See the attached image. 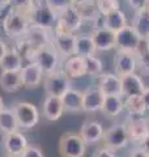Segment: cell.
I'll list each match as a JSON object with an SVG mask.
<instances>
[{
	"label": "cell",
	"mask_w": 149,
	"mask_h": 157,
	"mask_svg": "<svg viewBox=\"0 0 149 157\" xmlns=\"http://www.w3.org/2000/svg\"><path fill=\"white\" fill-rule=\"evenodd\" d=\"M137 68L139 64L135 54L117 50V54L114 56V70L118 76L122 77L130 73H136Z\"/></svg>",
	"instance_id": "11"
},
{
	"label": "cell",
	"mask_w": 149,
	"mask_h": 157,
	"mask_svg": "<svg viewBox=\"0 0 149 157\" xmlns=\"http://www.w3.org/2000/svg\"><path fill=\"white\" fill-rule=\"evenodd\" d=\"M126 26H128V20L122 9H117L105 14V28L110 29L111 32L118 33Z\"/></svg>",
	"instance_id": "25"
},
{
	"label": "cell",
	"mask_w": 149,
	"mask_h": 157,
	"mask_svg": "<svg viewBox=\"0 0 149 157\" xmlns=\"http://www.w3.org/2000/svg\"><path fill=\"white\" fill-rule=\"evenodd\" d=\"M137 64L141 70H145L149 72V41L141 39L140 46H139L137 51L135 52Z\"/></svg>",
	"instance_id": "31"
},
{
	"label": "cell",
	"mask_w": 149,
	"mask_h": 157,
	"mask_svg": "<svg viewBox=\"0 0 149 157\" xmlns=\"http://www.w3.org/2000/svg\"><path fill=\"white\" fill-rule=\"evenodd\" d=\"M147 157H149V156H147Z\"/></svg>",
	"instance_id": "47"
},
{
	"label": "cell",
	"mask_w": 149,
	"mask_h": 157,
	"mask_svg": "<svg viewBox=\"0 0 149 157\" xmlns=\"http://www.w3.org/2000/svg\"><path fill=\"white\" fill-rule=\"evenodd\" d=\"M96 46H94L92 34H76V46H74V55L88 58L96 55Z\"/></svg>",
	"instance_id": "22"
},
{
	"label": "cell",
	"mask_w": 149,
	"mask_h": 157,
	"mask_svg": "<svg viewBox=\"0 0 149 157\" xmlns=\"http://www.w3.org/2000/svg\"><path fill=\"white\" fill-rule=\"evenodd\" d=\"M103 141H105V147L110 148L113 151L122 149L128 143H130V134H128V128L126 124H114L110 128H107L103 135Z\"/></svg>",
	"instance_id": "8"
},
{
	"label": "cell",
	"mask_w": 149,
	"mask_h": 157,
	"mask_svg": "<svg viewBox=\"0 0 149 157\" xmlns=\"http://www.w3.org/2000/svg\"><path fill=\"white\" fill-rule=\"evenodd\" d=\"M51 45L56 48L60 56L69 58L74 55V46H76V34L66 32H54L51 38Z\"/></svg>",
	"instance_id": "10"
},
{
	"label": "cell",
	"mask_w": 149,
	"mask_h": 157,
	"mask_svg": "<svg viewBox=\"0 0 149 157\" xmlns=\"http://www.w3.org/2000/svg\"><path fill=\"white\" fill-rule=\"evenodd\" d=\"M69 78H77V77H82L86 75V70H85V60L81 56L77 55H72L66 59L63 64V70H62Z\"/></svg>",
	"instance_id": "21"
},
{
	"label": "cell",
	"mask_w": 149,
	"mask_h": 157,
	"mask_svg": "<svg viewBox=\"0 0 149 157\" xmlns=\"http://www.w3.org/2000/svg\"><path fill=\"white\" fill-rule=\"evenodd\" d=\"M124 110L123 96H106L102 106V111L107 117H118Z\"/></svg>",
	"instance_id": "28"
},
{
	"label": "cell",
	"mask_w": 149,
	"mask_h": 157,
	"mask_svg": "<svg viewBox=\"0 0 149 157\" xmlns=\"http://www.w3.org/2000/svg\"><path fill=\"white\" fill-rule=\"evenodd\" d=\"M130 134V140L140 144L149 135V119L144 117H131L128 115V123L126 124Z\"/></svg>",
	"instance_id": "13"
},
{
	"label": "cell",
	"mask_w": 149,
	"mask_h": 157,
	"mask_svg": "<svg viewBox=\"0 0 149 157\" xmlns=\"http://www.w3.org/2000/svg\"><path fill=\"white\" fill-rule=\"evenodd\" d=\"M105 97L106 96L103 94L98 85L89 86L85 92H82V111L94 113L102 110Z\"/></svg>",
	"instance_id": "12"
},
{
	"label": "cell",
	"mask_w": 149,
	"mask_h": 157,
	"mask_svg": "<svg viewBox=\"0 0 149 157\" xmlns=\"http://www.w3.org/2000/svg\"><path fill=\"white\" fill-rule=\"evenodd\" d=\"M3 29L4 33L9 38L25 37L26 33L29 32V29H30V22H29L28 14L11 9L3 21Z\"/></svg>",
	"instance_id": "3"
},
{
	"label": "cell",
	"mask_w": 149,
	"mask_h": 157,
	"mask_svg": "<svg viewBox=\"0 0 149 157\" xmlns=\"http://www.w3.org/2000/svg\"><path fill=\"white\" fill-rule=\"evenodd\" d=\"M64 111L74 113V111H82V92L77 89H68L62 97Z\"/></svg>",
	"instance_id": "23"
},
{
	"label": "cell",
	"mask_w": 149,
	"mask_h": 157,
	"mask_svg": "<svg viewBox=\"0 0 149 157\" xmlns=\"http://www.w3.org/2000/svg\"><path fill=\"white\" fill-rule=\"evenodd\" d=\"M2 71L7 72H20L22 70V56L16 48L8 50L4 58L0 60Z\"/></svg>",
	"instance_id": "24"
},
{
	"label": "cell",
	"mask_w": 149,
	"mask_h": 157,
	"mask_svg": "<svg viewBox=\"0 0 149 157\" xmlns=\"http://www.w3.org/2000/svg\"><path fill=\"white\" fill-rule=\"evenodd\" d=\"M122 92L124 98L141 96L143 92L145 90V84H144L141 76L139 73H130V75L122 76Z\"/></svg>",
	"instance_id": "16"
},
{
	"label": "cell",
	"mask_w": 149,
	"mask_h": 157,
	"mask_svg": "<svg viewBox=\"0 0 149 157\" xmlns=\"http://www.w3.org/2000/svg\"><path fill=\"white\" fill-rule=\"evenodd\" d=\"M28 17L30 28L42 29V30H54L58 22V14L44 3V0L34 2V6L28 13Z\"/></svg>",
	"instance_id": "1"
},
{
	"label": "cell",
	"mask_w": 149,
	"mask_h": 157,
	"mask_svg": "<svg viewBox=\"0 0 149 157\" xmlns=\"http://www.w3.org/2000/svg\"><path fill=\"white\" fill-rule=\"evenodd\" d=\"M20 157H43V153H42V151H41L39 147H37V145H28Z\"/></svg>",
	"instance_id": "36"
},
{
	"label": "cell",
	"mask_w": 149,
	"mask_h": 157,
	"mask_svg": "<svg viewBox=\"0 0 149 157\" xmlns=\"http://www.w3.org/2000/svg\"><path fill=\"white\" fill-rule=\"evenodd\" d=\"M0 86H2V89L7 93L17 92L20 88L22 86L20 72L2 71V73H0Z\"/></svg>",
	"instance_id": "26"
},
{
	"label": "cell",
	"mask_w": 149,
	"mask_h": 157,
	"mask_svg": "<svg viewBox=\"0 0 149 157\" xmlns=\"http://www.w3.org/2000/svg\"><path fill=\"white\" fill-rule=\"evenodd\" d=\"M29 56H30L29 58L30 62L37 63L41 67V70L43 71L44 75H50V73L58 71V66H59V62H60V55H59L56 48L51 43L37 47L34 50H30Z\"/></svg>",
	"instance_id": "2"
},
{
	"label": "cell",
	"mask_w": 149,
	"mask_h": 157,
	"mask_svg": "<svg viewBox=\"0 0 149 157\" xmlns=\"http://www.w3.org/2000/svg\"><path fill=\"white\" fill-rule=\"evenodd\" d=\"M92 38L97 51H110L117 47V36L107 28L94 29Z\"/></svg>",
	"instance_id": "15"
},
{
	"label": "cell",
	"mask_w": 149,
	"mask_h": 157,
	"mask_svg": "<svg viewBox=\"0 0 149 157\" xmlns=\"http://www.w3.org/2000/svg\"><path fill=\"white\" fill-rule=\"evenodd\" d=\"M42 110H43V117L47 121H58L64 113L62 97L47 96L46 100L43 101Z\"/></svg>",
	"instance_id": "20"
},
{
	"label": "cell",
	"mask_w": 149,
	"mask_h": 157,
	"mask_svg": "<svg viewBox=\"0 0 149 157\" xmlns=\"http://www.w3.org/2000/svg\"><path fill=\"white\" fill-rule=\"evenodd\" d=\"M128 6L132 8L133 12H140L148 8V0H127Z\"/></svg>",
	"instance_id": "37"
},
{
	"label": "cell",
	"mask_w": 149,
	"mask_h": 157,
	"mask_svg": "<svg viewBox=\"0 0 149 157\" xmlns=\"http://www.w3.org/2000/svg\"><path fill=\"white\" fill-rule=\"evenodd\" d=\"M84 22V17L81 12L78 11L76 6L68 8L67 11L58 14V22L54 32H66L76 34L77 30H80Z\"/></svg>",
	"instance_id": "6"
},
{
	"label": "cell",
	"mask_w": 149,
	"mask_h": 157,
	"mask_svg": "<svg viewBox=\"0 0 149 157\" xmlns=\"http://www.w3.org/2000/svg\"><path fill=\"white\" fill-rule=\"evenodd\" d=\"M4 109V102H3V100H2V97H0V111H2Z\"/></svg>",
	"instance_id": "45"
},
{
	"label": "cell",
	"mask_w": 149,
	"mask_h": 157,
	"mask_svg": "<svg viewBox=\"0 0 149 157\" xmlns=\"http://www.w3.org/2000/svg\"><path fill=\"white\" fill-rule=\"evenodd\" d=\"M130 157H147V155H145V152H144V151L140 148V147H139V148L133 149V151L131 152Z\"/></svg>",
	"instance_id": "42"
},
{
	"label": "cell",
	"mask_w": 149,
	"mask_h": 157,
	"mask_svg": "<svg viewBox=\"0 0 149 157\" xmlns=\"http://www.w3.org/2000/svg\"><path fill=\"white\" fill-rule=\"evenodd\" d=\"M139 147H140V148H141L144 152H145L147 156H149V135L141 141L140 144H139Z\"/></svg>",
	"instance_id": "39"
},
{
	"label": "cell",
	"mask_w": 149,
	"mask_h": 157,
	"mask_svg": "<svg viewBox=\"0 0 149 157\" xmlns=\"http://www.w3.org/2000/svg\"><path fill=\"white\" fill-rule=\"evenodd\" d=\"M105 135V128L103 126L97 121H89L85 122L80 128V136L85 144H96L99 140L103 139Z\"/></svg>",
	"instance_id": "19"
},
{
	"label": "cell",
	"mask_w": 149,
	"mask_h": 157,
	"mask_svg": "<svg viewBox=\"0 0 149 157\" xmlns=\"http://www.w3.org/2000/svg\"><path fill=\"white\" fill-rule=\"evenodd\" d=\"M96 2V8L98 13L106 14L109 12L120 9V2L119 0H94Z\"/></svg>",
	"instance_id": "33"
},
{
	"label": "cell",
	"mask_w": 149,
	"mask_h": 157,
	"mask_svg": "<svg viewBox=\"0 0 149 157\" xmlns=\"http://www.w3.org/2000/svg\"><path fill=\"white\" fill-rule=\"evenodd\" d=\"M44 3H46L56 14H60L62 12L67 11L68 8L74 6L73 0H44Z\"/></svg>",
	"instance_id": "34"
},
{
	"label": "cell",
	"mask_w": 149,
	"mask_h": 157,
	"mask_svg": "<svg viewBox=\"0 0 149 157\" xmlns=\"http://www.w3.org/2000/svg\"><path fill=\"white\" fill-rule=\"evenodd\" d=\"M94 0H73L74 6L76 7H80V6H84V4H89V3H93Z\"/></svg>",
	"instance_id": "43"
},
{
	"label": "cell",
	"mask_w": 149,
	"mask_h": 157,
	"mask_svg": "<svg viewBox=\"0 0 149 157\" xmlns=\"http://www.w3.org/2000/svg\"><path fill=\"white\" fill-rule=\"evenodd\" d=\"M20 128L16 115L12 109H4L0 111V132H3V135L11 134V132H16Z\"/></svg>",
	"instance_id": "29"
},
{
	"label": "cell",
	"mask_w": 149,
	"mask_h": 157,
	"mask_svg": "<svg viewBox=\"0 0 149 157\" xmlns=\"http://www.w3.org/2000/svg\"><path fill=\"white\" fill-rule=\"evenodd\" d=\"M8 50H9V48H8V46H7V43L0 39V60H2V59L4 58V55L7 54Z\"/></svg>",
	"instance_id": "41"
},
{
	"label": "cell",
	"mask_w": 149,
	"mask_h": 157,
	"mask_svg": "<svg viewBox=\"0 0 149 157\" xmlns=\"http://www.w3.org/2000/svg\"><path fill=\"white\" fill-rule=\"evenodd\" d=\"M3 145H4V149L9 153V156L20 157L29 144L25 135L16 131V132L3 135Z\"/></svg>",
	"instance_id": "14"
},
{
	"label": "cell",
	"mask_w": 149,
	"mask_h": 157,
	"mask_svg": "<svg viewBox=\"0 0 149 157\" xmlns=\"http://www.w3.org/2000/svg\"><path fill=\"white\" fill-rule=\"evenodd\" d=\"M124 109L131 117H144L147 113V107L144 105L141 96L124 98Z\"/></svg>",
	"instance_id": "30"
},
{
	"label": "cell",
	"mask_w": 149,
	"mask_h": 157,
	"mask_svg": "<svg viewBox=\"0 0 149 157\" xmlns=\"http://www.w3.org/2000/svg\"><path fill=\"white\" fill-rule=\"evenodd\" d=\"M84 60H85L86 75H90V76H99V75H102L103 64H102V60L99 58H97L96 55H93V56L84 58Z\"/></svg>",
	"instance_id": "32"
},
{
	"label": "cell",
	"mask_w": 149,
	"mask_h": 157,
	"mask_svg": "<svg viewBox=\"0 0 149 157\" xmlns=\"http://www.w3.org/2000/svg\"><path fill=\"white\" fill-rule=\"evenodd\" d=\"M8 6H9V0H0V11H3Z\"/></svg>",
	"instance_id": "44"
},
{
	"label": "cell",
	"mask_w": 149,
	"mask_h": 157,
	"mask_svg": "<svg viewBox=\"0 0 149 157\" xmlns=\"http://www.w3.org/2000/svg\"><path fill=\"white\" fill-rule=\"evenodd\" d=\"M117 36V50L119 51H126L135 54L137 51L139 46H140L141 38L131 25L126 26L122 30L115 33Z\"/></svg>",
	"instance_id": "9"
},
{
	"label": "cell",
	"mask_w": 149,
	"mask_h": 157,
	"mask_svg": "<svg viewBox=\"0 0 149 157\" xmlns=\"http://www.w3.org/2000/svg\"><path fill=\"white\" fill-rule=\"evenodd\" d=\"M86 144L80 134L67 132L59 140V152L62 157H84Z\"/></svg>",
	"instance_id": "5"
},
{
	"label": "cell",
	"mask_w": 149,
	"mask_h": 157,
	"mask_svg": "<svg viewBox=\"0 0 149 157\" xmlns=\"http://www.w3.org/2000/svg\"><path fill=\"white\" fill-rule=\"evenodd\" d=\"M36 0H9V6L11 9L17 12H22V13H29L30 12L32 7L34 6Z\"/></svg>",
	"instance_id": "35"
},
{
	"label": "cell",
	"mask_w": 149,
	"mask_h": 157,
	"mask_svg": "<svg viewBox=\"0 0 149 157\" xmlns=\"http://www.w3.org/2000/svg\"><path fill=\"white\" fill-rule=\"evenodd\" d=\"M43 86L47 96L63 97L68 89H71V78L63 71H56L50 75H46L43 78Z\"/></svg>",
	"instance_id": "7"
},
{
	"label": "cell",
	"mask_w": 149,
	"mask_h": 157,
	"mask_svg": "<svg viewBox=\"0 0 149 157\" xmlns=\"http://www.w3.org/2000/svg\"><path fill=\"white\" fill-rule=\"evenodd\" d=\"M141 39L149 41V9L136 12L133 17V24L131 25Z\"/></svg>",
	"instance_id": "27"
},
{
	"label": "cell",
	"mask_w": 149,
	"mask_h": 157,
	"mask_svg": "<svg viewBox=\"0 0 149 157\" xmlns=\"http://www.w3.org/2000/svg\"><path fill=\"white\" fill-rule=\"evenodd\" d=\"M93 157H117L114 151L107 148V147H101L93 153Z\"/></svg>",
	"instance_id": "38"
},
{
	"label": "cell",
	"mask_w": 149,
	"mask_h": 157,
	"mask_svg": "<svg viewBox=\"0 0 149 157\" xmlns=\"http://www.w3.org/2000/svg\"><path fill=\"white\" fill-rule=\"evenodd\" d=\"M9 157H12V156H9Z\"/></svg>",
	"instance_id": "46"
},
{
	"label": "cell",
	"mask_w": 149,
	"mask_h": 157,
	"mask_svg": "<svg viewBox=\"0 0 149 157\" xmlns=\"http://www.w3.org/2000/svg\"><path fill=\"white\" fill-rule=\"evenodd\" d=\"M21 75V81H22V86L26 88H36L42 82L43 80V71L41 70L37 63L30 62L29 64L22 67V70L20 71Z\"/></svg>",
	"instance_id": "18"
},
{
	"label": "cell",
	"mask_w": 149,
	"mask_h": 157,
	"mask_svg": "<svg viewBox=\"0 0 149 157\" xmlns=\"http://www.w3.org/2000/svg\"><path fill=\"white\" fill-rule=\"evenodd\" d=\"M141 98L144 101V105H145V107H147V111H149V86H147L145 90L143 92Z\"/></svg>",
	"instance_id": "40"
},
{
	"label": "cell",
	"mask_w": 149,
	"mask_h": 157,
	"mask_svg": "<svg viewBox=\"0 0 149 157\" xmlns=\"http://www.w3.org/2000/svg\"><path fill=\"white\" fill-rule=\"evenodd\" d=\"M12 110L16 115L18 127L22 130L33 128L39 121V110L30 102H17L13 105Z\"/></svg>",
	"instance_id": "4"
},
{
	"label": "cell",
	"mask_w": 149,
	"mask_h": 157,
	"mask_svg": "<svg viewBox=\"0 0 149 157\" xmlns=\"http://www.w3.org/2000/svg\"><path fill=\"white\" fill-rule=\"evenodd\" d=\"M99 89L105 96H123L122 92V80L117 73H102L98 76Z\"/></svg>",
	"instance_id": "17"
}]
</instances>
